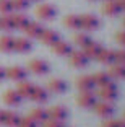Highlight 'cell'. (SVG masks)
<instances>
[{
  "mask_svg": "<svg viewBox=\"0 0 125 127\" xmlns=\"http://www.w3.org/2000/svg\"><path fill=\"white\" fill-rule=\"evenodd\" d=\"M39 39L46 46H54L60 39V34H59V31H54V30H42Z\"/></svg>",
  "mask_w": 125,
  "mask_h": 127,
  "instance_id": "10",
  "label": "cell"
},
{
  "mask_svg": "<svg viewBox=\"0 0 125 127\" xmlns=\"http://www.w3.org/2000/svg\"><path fill=\"white\" fill-rule=\"evenodd\" d=\"M47 114H49V119L60 121V122H62L63 119H67V116H68V111H67L65 106H52V108L47 111Z\"/></svg>",
  "mask_w": 125,
  "mask_h": 127,
  "instance_id": "14",
  "label": "cell"
},
{
  "mask_svg": "<svg viewBox=\"0 0 125 127\" xmlns=\"http://www.w3.org/2000/svg\"><path fill=\"white\" fill-rule=\"evenodd\" d=\"M76 86L80 91H93L96 88L94 80H93L91 75H83V77L76 78Z\"/></svg>",
  "mask_w": 125,
  "mask_h": 127,
  "instance_id": "11",
  "label": "cell"
},
{
  "mask_svg": "<svg viewBox=\"0 0 125 127\" xmlns=\"http://www.w3.org/2000/svg\"><path fill=\"white\" fill-rule=\"evenodd\" d=\"M101 49H102V46H101L99 42L91 41L88 46H85V47H83V52H85V56L88 57V59H96V57H98V54L101 52Z\"/></svg>",
  "mask_w": 125,
  "mask_h": 127,
  "instance_id": "21",
  "label": "cell"
},
{
  "mask_svg": "<svg viewBox=\"0 0 125 127\" xmlns=\"http://www.w3.org/2000/svg\"><path fill=\"white\" fill-rule=\"evenodd\" d=\"M34 127H37V126H34Z\"/></svg>",
  "mask_w": 125,
  "mask_h": 127,
  "instance_id": "45",
  "label": "cell"
},
{
  "mask_svg": "<svg viewBox=\"0 0 125 127\" xmlns=\"http://www.w3.org/2000/svg\"><path fill=\"white\" fill-rule=\"evenodd\" d=\"M5 78V68L3 67H0V82Z\"/></svg>",
  "mask_w": 125,
  "mask_h": 127,
  "instance_id": "39",
  "label": "cell"
},
{
  "mask_svg": "<svg viewBox=\"0 0 125 127\" xmlns=\"http://www.w3.org/2000/svg\"><path fill=\"white\" fill-rule=\"evenodd\" d=\"M5 77L13 80V82H21V80H26L28 70L25 67H20V65H13V67L5 68Z\"/></svg>",
  "mask_w": 125,
  "mask_h": 127,
  "instance_id": "5",
  "label": "cell"
},
{
  "mask_svg": "<svg viewBox=\"0 0 125 127\" xmlns=\"http://www.w3.org/2000/svg\"><path fill=\"white\" fill-rule=\"evenodd\" d=\"M36 15H37V18H41V20H52L57 15V10H55V7L50 5V3H41V5H37V8H36Z\"/></svg>",
  "mask_w": 125,
  "mask_h": 127,
  "instance_id": "6",
  "label": "cell"
},
{
  "mask_svg": "<svg viewBox=\"0 0 125 127\" xmlns=\"http://www.w3.org/2000/svg\"><path fill=\"white\" fill-rule=\"evenodd\" d=\"M107 73H109L110 78H125V65H120V64H112Z\"/></svg>",
  "mask_w": 125,
  "mask_h": 127,
  "instance_id": "25",
  "label": "cell"
},
{
  "mask_svg": "<svg viewBox=\"0 0 125 127\" xmlns=\"http://www.w3.org/2000/svg\"><path fill=\"white\" fill-rule=\"evenodd\" d=\"M42 30H44V28L41 26V23H37V21H29L25 28H23V33H25L26 36L31 39V37H39L41 33H42Z\"/></svg>",
  "mask_w": 125,
  "mask_h": 127,
  "instance_id": "13",
  "label": "cell"
},
{
  "mask_svg": "<svg viewBox=\"0 0 125 127\" xmlns=\"http://www.w3.org/2000/svg\"><path fill=\"white\" fill-rule=\"evenodd\" d=\"M124 26H125V20H124Z\"/></svg>",
  "mask_w": 125,
  "mask_h": 127,
  "instance_id": "43",
  "label": "cell"
},
{
  "mask_svg": "<svg viewBox=\"0 0 125 127\" xmlns=\"http://www.w3.org/2000/svg\"><path fill=\"white\" fill-rule=\"evenodd\" d=\"M29 0H11V8L13 11H25L29 8Z\"/></svg>",
  "mask_w": 125,
  "mask_h": 127,
  "instance_id": "31",
  "label": "cell"
},
{
  "mask_svg": "<svg viewBox=\"0 0 125 127\" xmlns=\"http://www.w3.org/2000/svg\"><path fill=\"white\" fill-rule=\"evenodd\" d=\"M52 51H54V54H57V56H70V52L73 51V47H72L70 42L59 39V41L52 46Z\"/></svg>",
  "mask_w": 125,
  "mask_h": 127,
  "instance_id": "16",
  "label": "cell"
},
{
  "mask_svg": "<svg viewBox=\"0 0 125 127\" xmlns=\"http://www.w3.org/2000/svg\"><path fill=\"white\" fill-rule=\"evenodd\" d=\"M63 25L70 30H78L80 28V15H67L63 18Z\"/></svg>",
  "mask_w": 125,
  "mask_h": 127,
  "instance_id": "27",
  "label": "cell"
},
{
  "mask_svg": "<svg viewBox=\"0 0 125 127\" xmlns=\"http://www.w3.org/2000/svg\"><path fill=\"white\" fill-rule=\"evenodd\" d=\"M73 41H75L76 46H80V49H83L85 46H88L89 42H91V37H89L86 33H76L73 36Z\"/></svg>",
  "mask_w": 125,
  "mask_h": 127,
  "instance_id": "30",
  "label": "cell"
},
{
  "mask_svg": "<svg viewBox=\"0 0 125 127\" xmlns=\"http://www.w3.org/2000/svg\"><path fill=\"white\" fill-rule=\"evenodd\" d=\"M31 99L33 101H36V103H47V99H49V91L46 90V88H41V86H37V85H34V88H33V93H31Z\"/></svg>",
  "mask_w": 125,
  "mask_h": 127,
  "instance_id": "18",
  "label": "cell"
},
{
  "mask_svg": "<svg viewBox=\"0 0 125 127\" xmlns=\"http://www.w3.org/2000/svg\"><path fill=\"white\" fill-rule=\"evenodd\" d=\"M115 41H117L119 44L125 46V31H119V33L115 34Z\"/></svg>",
  "mask_w": 125,
  "mask_h": 127,
  "instance_id": "36",
  "label": "cell"
},
{
  "mask_svg": "<svg viewBox=\"0 0 125 127\" xmlns=\"http://www.w3.org/2000/svg\"><path fill=\"white\" fill-rule=\"evenodd\" d=\"M28 70L33 72L36 75H47L50 72V67L46 60H41V59H33L28 62Z\"/></svg>",
  "mask_w": 125,
  "mask_h": 127,
  "instance_id": "4",
  "label": "cell"
},
{
  "mask_svg": "<svg viewBox=\"0 0 125 127\" xmlns=\"http://www.w3.org/2000/svg\"><path fill=\"white\" fill-rule=\"evenodd\" d=\"M117 127H125V121H124V119H122V121L119 119V121H117Z\"/></svg>",
  "mask_w": 125,
  "mask_h": 127,
  "instance_id": "40",
  "label": "cell"
},
{
  "mask_svg": "<svg viewBox=\"0 0 125 127\" xmlns=\"http://www.w3.org/2000/svg\"><path fill=\"white\" fill-rule=\"evenodd\" d=\"M63 127H65V126H63Z\"/></svg>",
  "mask_w": 125,
  "mask_h": 127,
  "instance_id": "47",
  "label": "cell"
},
{
  "mask_svg": "<svg viewBox=\"0 0 125 127\" xmlns=\"http://www.w3.org/2000/svg\"><path fill=\"white\" fill-rule=\"evenodd\" d=\"M13 37L5 34V36H0V52H11L13 51Z\"/></svg>",
  "mask_w": 125,
  "mask_h": 127,
  "instance_id": "26",
  "label": "cell"
},
{
  "mask_svg": "<svg viewBox=\"0 0 125 127\" xmlns=\"http://www.w3.org/2000/svg\"><path fill=\"white\" fill-rule=\"evenodd\" d=\"M93 80H94V85L96 86H104V85H109L110 82H112V78L109 77V73L107 72H96L94 75H93Z\"/></svg>",
  "mask_w": 125,
  "mask_h": 127,
  "instance_id": "24",
  "label": "cell"
},
{
  "mask_svg": "<svg viewBox=\"0 0 125 127\" xmlns=\"http://www.w3.org/2000/svg\"><path fill=\"white\" fill-rule=\"evenodd\" d=\"M0 13L2 15H11L13 13L11 0H0Z\"/></svg>",
  "mask_w": 125,
  "mask_h": 127,
  "instance_id": "32",
  "label": "cell"
},
{
  "mask_svg": "<svg viewBox=\"0 0 125 127\" xmlns=\"http://www.w3.org/2000/svg\"><path fill=\"white\" fill-rule=\"evenodd\" d=\"M114 64H120V65H125V49L114 52Z\"/></svg>",
  "mask_w": 125,
  "mask_h": 127,
  "instance_id": "33",
  "label": "cell"
},
{
  "mask_svg": "<svg viewBox=\"0 0 125 127\" xmlns=\"http://www.w3.org/2000/svg\"><path fill=\"white\" fill-rule=\"evenodd\" d=\"M104 2H106V0H104Z\"/></svg>",
  "mask_w": 125,
  "mask_h": 127,
  "instance_id": "46",
  "label": "cell"
},
{
  "mask_svg": "<svg viewBox=\"0 0 125 127\" xmlns=\"http://www.w3.org/2000/svg\"><path fill=\"white\" fill-rule=\"evenodd\" d=\"M21 116H18L13 111H7V117H5V126L7 127H18Z\"/></svg>",
  "mask_w": 125,
  "mask_h": 127,
  "instance_id": "28",
  "label": "cell"
},
{
  "mask_svg": "<svg viewBox=\"0 0 125 127\" xmlns=\"http://www.w3.org/2000/svg\"><path fill=\"white\" fill-rule=\"evenodd\" d=\"M42 127H63V124L60 121H54V119H47L42 122Z\"/></svg>",
  "mask_w": 125,
  "mask_h": 127,
  "instance_id": "35",
  "label": "cell"
},
{
  "mask_svg": "<svg viewBox=\"0 0 125 127\" xmlns=\"http://www.w3.org/2000/svg\"><path fill=\"white\" fill-rule=\"evenodd\" d=\"M13 51H16V52H20V54L31 52V51H33V42H31V39H28V37H18V39L13 41Z\"/></svg>",
  "mask_w": 125,
  "mask_h": 127,
  "instance_id": "9",
  "label": "cell"
},
{
  "mask_svg": "<svg viewBox=\"0 0 125 127\" xmlns=\"http://www.w3.org/2000/svg\"><path fill=\"white\" fill-rule=\"evenodd\" d=\"M29 2H41V0H29Z\"/></svg>",
  "mask_w": 125,
  "mask_h": 127,
  "instance_id": "42",
  "label": "cell"
},
{
  "mask_svg": "<svg viewBox=\"0 0 125 127\" xmlns=\"http://www.w3.org/2000/svg\"><path fill=\"white\" fill-rule=\"evenodd\" d=\"M2 99H3V103L8 104V106H20L23 98L18 95L16 90H7L3 93V96H2Z\"/></svg>",
  "mask_w": 125,
  "mask_h": 127,
  "instance_id": "12",
  "label": "cell"
},
{
  "mask_svg": "<svg viewBox=\"0 0 125 127\" xmlns=\"http://www.w3.org/2000/svg\"><path fill=\"white\" fill-rule=\"evenodd\" d=\"M96 59L99 60L101 64H104V65H112V64H114V51H112V49H104L102 47Z\"/></svg>",
  "mask_w": 125,
  "mask_h": 127,
  "instance_id": "22",
  "label": "cell"
},
{
  "mask_svg": "<svg viewBox=\"0 0 125 127\" xmlns=\"http://www.w3.org/2000/svg\"><path fill=\"white\" fill-rule=\"evenodd\" d=\"M5 117H7V111L5 109H0V126L5 124Z\"/></svg>",
  "mask_w": 125,
  "mask_h": 127,
  "instance_id": "38",
  "label": "cell"
},
{
  "mask_svg": "<svg viewBox=\"0 0 125 127\" xmlns=\"http://www.w3.org/2000/svg\"><path fill=\"white\" fill-rule=\"evenodd\" d=\"M102 11L107 16H117L122 11V7L119 5L117 0H106V3L102 5Z\"/></svg>",
  "mask_w": 125,
  "mask_h": 127,
  "instance_id": "15",
  "label": "cell"
},
{
  "mask_svg": "<svg viewBox=\"0 0 125 127\" xmlns=\"http://www.w3.org/2000/svg\"><path fill=\"white\" fill-rule=\"evenodd\" d=\"M102 127H117V119H107L102 122Z\"/></svg>",
  "mask_w": 125,
  "mask_h": 127,
  "instance_id": "37",
  "label": "cell"
},
{
  "mask_svg": "<svg viewBox=\"0 0 125 127\" xmlns=\"http://www.w3.org/2000/svg\"><path fill=\"white\" fill-rule=\"evenodd\" d=\"M47 91H52V93H65L67 91V83L63 82L62 78H50L47 82Z\"/></svg>",
  "mask_w": 125,
  "mask_h": 127,
  "instance_id": "17",
  "label": "cell"
},
{
  "mask_svg": "<svg viewBox=\"0 0 125 127\" xmlns=\"http://www.w3.org/2000/svg\"><path fill=\"white\" fill-rule=\"evenodd\" d=\"M29 117L36 124H42L44 121L49 119V114H47V111H46V109H42V108H34L33 111L29 112Z\"/></svg>",
  "mask_w": 125,
  "mask_h": 127,
  "instance_id": "23",
  "label": "cell"
},
{
  "mask_svg": "<svg viewBox=\"0 0 125 127\" xmlns=\"http://www.w3.org/2000/svg\"><path fill=\"white\" fill-rule=\"evenodd\" d=\"M119 2V5L122 7V10H125V0H117Z\"/></svg>",
  "mask_w": 125,
  "mask_h": 127,
  "instance_id": "41",
  "label": "cell"
},
{
  "mask_svg": "<svg viewBox=\"0 0 125 127\" xmlns=\"http://www.w3.org/2000/svg\"><path fill=\"white\" fill-rule=\"evenodd\" d=\"M34 126H37V124L34 122L29 116H25V117H21V119H20V126L18 127H34Z\"/></svg>",
  "mask_w": 125,
  "mask_h": 127,
  "instance_id": "34",
  "label": "cell"
},
{
  "mask_svg": "<svg viewBox=\"0 0 125 127\" xmlns=\"http://www.w3.org/2000/svg\"><path fill=\"white\" fill-rule=\"evenodd\" d=\"M98 96H99L102 101H109V103H112V101L117 99V96H119V90H117V86H115L114 83L110 82L109 85L101 86L99 91H98Z\"/></svg>",
  "mask_w": 125,
  "mask_h": 127,
  "instance_id": "1",
  "label": "cell"
},
{
  "mask_svg": "<svg viewBox=\"0 0 125 127\" xmlns=\"http://www.w3.org/2000/svg\"><path fill=\"white\" fill-rule=\"evenodd\" d=\"M99 18L96 15H93V13H85V15L80 16V28H83V30L86 31H94L99 28Z\"/></svg>",
  "mask_w": 125,
  "mask_h": 127,
  "instance_id": "3",
  "label": "cell"
},
{
  "mask_svg": "<svg viewBox=\"0 0 125 127\" xmlns=\"http://www.w3.org/2000/svg\"><path fill=\"white\" fill-rule=\"evenodd\" d=\"M0 30L7 31V33H10L11 30H15V26H13V20H11V15H2V18H0Z\"/></svg>",
  "mask_w": 125,
  "mask_h": 127,
  "instance_id": "29",
  "label": "cell"
},
{
  "mask_svg": "<svg viewBox=\"0 0 125 127\" xmlns=\"http://www.w3.org/2000/svg\"><path fill=\"white\" fill-rule=\"evenodd\" d=\"M124 121H125V114H124Z\"/></svg>",
  "mask_w": 125,
  "mask_h": 127,
  "instance_id": "44",
  "label": "cell"
},
{
  "mask_svg": "<svg viewBox=\"0 0 125 127\" xmlns=\"http://www.w3.org/2000/svg\"><path fill=\"white\" fill-rule=\"evenodd\" d=\"M88 62H89V59L85 56L83 51H72L70 52V65L72 67L83 68L88 65Z\"/></svg>",
  "mask_w": 125,
  "mask_h": 127,
  "instance_id": "7",
  "label": "cell"
},
{
  "mask_svg": "<svg viewBox=\"0 0 125 127\" xmlns=\"http://www.w3.org/2000/svg\"><path fill=\"white\" fill-rule=\"evenodd\" d=\"M33 88H34V85L31 82H28V80H21V82H18L16 91H18V95L21 98H29L31 93H33Z\"/></svg>",
  "mask_w": 125,
  "mask_h": 127,
  "instance_id": "20",
  "label": "cell"
},
{
  "mask_svg": "<svg viewBox=\"0 0 125 127\" xmlns=\"http://www.w3.org/2000/svg\"><path fill=\"white\" fill-rule=\"evenodd\" d=\"M94 108V112L98 114L99 117H104V119H109V117H112V114H114L115 108L112 103H109V101H96V104L93 106Z\"/></svg>",
  "mask_w": 125,
  "mask_h": 127,
  "instance_id": "2",
  "label": "cell"
},
{
  "mask_svg": "<svg viewBox=\"0 0 125 127\" xmlns=\"http://www.w3.org/2000/svg\"><path fill=\"white\" fill-rule=\"evenodd\" d=\"M76 103L81 108H93L96 104V95L94 91H81L76 98Z\"/></svg>",
  "mask_w": 125,
  "mask_h": 127,
  "instance_id": "8",
  "label": "cell"
},
{
  "mask_svg": "<svg viewBox=\"0 0 125 127\" xmlns=\"http://www.w3.org/2000/svg\"><path fill=\"white\" fill-rule=\"evenodd\" d=\"M11 20H13V26H15V30H23V28L31 21L29 16L26 15L25 11H16L15 15H11Z\"/></svg>",
  "mask_w": 125,
  "mask_h": 127,
  "instance_id": "19",
  "label": "cell"
}]
</instances>
